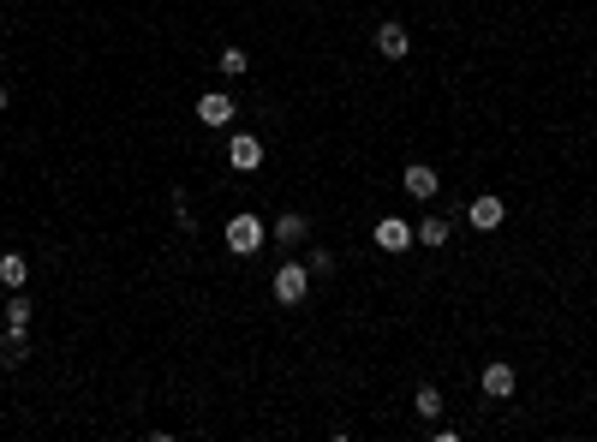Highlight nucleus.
Wrapping results in <instances>:
<instances>
[{"label":"nucleus","mask_w":597,"mask_h":442,"mask_svg":"<svg viewBox=\"0 0 597 442\" xmlns=\"http://www.w3.org/2000/svg\"><path fill=\"white\" fill-rule=\"evenodd\" d=\"M227 161H233L239 174H258V168H263V143L251 138V132H239V138L227 143Z\"/></svg>","instance_id":"obj_4"},{"label":"nucleus","mask_w":597,"mask_h":442,"mask_svg":"<svg viewBox=\"0 0 597 442\" xmlns=\"http://www.w3.org/2000/svg\"><path fill=\"white\" fill-rule=\"evenodd\" d=\"M24 359H30V341H24V329H6V335H0V364H6V371H19Z\"/></svg>","instance_id":"obj_9"},{"label":"nucleus","mask_w":597,"mask_h":442,"mask_svg":"<svg viewBox=\"0 0 597 442\" xmlns=\"http://www.w3.org/2000/svg\"><path fill=\"white\" fill-rule=\"evenodd\" d=\"M413 240H418V245H448V216H424V221L413 227Z\"/></svg>","instance_id":"obj_12"},{"label":"nucleus","mask_w":597,"mask_h":442,"mask_svg":"<svg viewBox=\"0 0 597 442\" xmlns=\"http://www.w3.org/2000/svg\"><path fill=\"white\" fill-rule=\"evenodd\" d=\"M0 108H6V84H0Z\"/></svg>","instance_id":"obj_18"},{"label":"nucleus","mask_w":597,"mask_h":442,"mask_svg":"<svg viewBox=\"0 0 597 442\" xmlns=\"http://www.w3.org/2000/svg\"><path fill=\"white\" fill-rule=\"evenodd\" d=\"M258 245H263V221L239 209V216L227 221V251H233V258H258Z\"/></svg>","instance_id":"obj_2"},{"label":"nucleus","mask_w":597,"mask_h":442,"mask_svg":"<svg viewBox=\"0 0 597 442\" xmlns=\"http://www.w3.org/2000/svg\"><path fill=\"white\" fill-rule=\"evenodd\" d=\"M502 216H508V203H502V198H472V203H466V221H472L478 233H496Z\"/></svg>","instance_id":"obj_3"},{"label":"nucleus","mask_w":597,"mask_h":442,"mask_svg":"<svg viewBox=\"0 0 597 442\" xmlns=\"http://www.w3.org/2000/svg\"><path fill=\"white\" fill-rule=\"evenodd\" d=\"M198 120L203 126H227V120H233V96H221V90L198 96Z\"/></svg>","instance_id":"obj_7"},{"label":"nucleus","mask_w":597,"mask_h":442,"mask_svg":"<svg viewBox=\"0 0 597 442\" xmlns=\"http://www.w3.org/2000/svg\"><path fill=\"white\" fill-rule=\"evenodd\" d=\"M406 192H413V198H437V168L413 161V168H406Z\"/></svg>","instance_id":"obj_10"},{"label":"nucleus","mask_w":597,"mask_h":442,"mask_svg":"<svg viewBox=\"0 0 597 442\" xmlns=\"http://www.w3.org/2000/svg\"><path fill=\"white\" fill-rule=\"evenodd\" d=\"M6 329H30V299H19V287H12V305H6Z\"/></svg>","instance_id":"obj_16"},{"label":"nucleus","mask_w":597,"mask_h":442,"mask_svg":"<svg viewBox=\"0 0 597 442\" xmlns=\"http://www.w3.org/2000/svg\"><path fill=\"white\" fill-rule=\"evenodd\" d=\"M413 406H418V419H437V413H442V395L430 389V382H424V389L413 395Z\"/></svg>","instance_id":"obj_14"},{"label":"nucleus","mask_w":597,"mask_h":442,"mask_svg":"<svg viewBox=\"0 0 597 442\" xmlns=\"http://www.w3.org/2000/svg\"><path fill=\"white\" fill-rule=\"evenodd\" d=\"M24 275H30V263H24L19 251H6V258H0V282H6V287H24Z\"/></svg>","instance_id":"obj_13"},{"label":"nucleus","mask_w":597,"mask_h":442,"mask_svg":"<svg viewBox=\"0 0 597 442\" xmlns=\"http://www.w3.org/2000/svg\"><path fill=\"white\" fill-rule=\"evenodd\" d=\"M305 269H311V275H335V251H311Z\"/></svg>","instance_id":"obj_17"},{"label":"nucleus","mask_w":597,"mask_h":442,"mask_svg":"<svg viewBox=\"0 0 597 442\" xmlns=\"http://www.w3.org/2000/svg\"><path fill=\"white\" fill-rule=\"evenodd\" d=\"M221 72H227V78H245V72H251L245 48H221Z\"/></svg>","instance_id":"obj_15"},{"label":"nucleus","mask_w":597,"mask_h":442,"mask_svg":"<svg viewBox=\"0 0 597 442\" xmlns=\"http://www.w3.org/2000/svg\"><path fill=\"white\" fill-rule=\"evenodd\" d=\"M484 395H490V401H508V395H514V364H484Z\"/></svg>","instance_id":"obj_8"},{"label":"nucleus","mask_w":597,"mask_h":442,"mask_svg":"<svg viewBox=\"0 0 597 442\" xmlns=\"http://www.w3.org/2000/svg\"><path fill=\"white\" fill-rule=\"evenodd\" d=\"M305 233H311V221L298 216V209H287V216L275 221V240H281V245H298V240H305Z\"/></svg>","instance_id":"obj_11"},{"label":"nucleus","mask_w":597,"mask_h":442,"mask_svg":"<svg viewBox=\"0 0 597 442\" xmlns=\"http://www.w3.org/2000/svg\"><path fill=\"white\" fill-rule=\"evenodd\" d=\"M377 245L382 251H413V227H406L400 216H382L377 221Z\"/></svg>","instance_id":"obj_5"},{"label":"nucleus","mask_w":597,"mask_h":442,"mask_svg":"<svg viewBox=\"0 0 597 442\" xmlns=\"http://www.w3.org/2000/svg\"><path fill=\"white\" fill-rule=\"evenodd\" d=\"M269 287H275V305H305V293H311V269H305L298 258H287Z\"/></svg>","instance_id":"obj_1"},{"label":"nucleus","mask_w":597,"mask_h":442,"mask_svg":"<svg viewBox=\"0 0 597 442\" xmlns=\"http://www.w3.org/2000/svg\"><path fill=\"white\" fill-rule=\"evenodd\" d=\"M377 48H382V61H406V48H413V37H406V24H382L377 30Z\"/></svg>","instance_id":"obj_6"}]
</instances>
